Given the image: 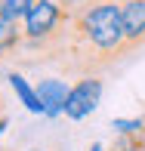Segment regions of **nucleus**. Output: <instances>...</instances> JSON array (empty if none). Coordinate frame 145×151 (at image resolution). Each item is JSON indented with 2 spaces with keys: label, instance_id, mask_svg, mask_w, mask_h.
Segmentation results:
<instances>
[{
  "label": "nucleus",
  "instance_id": "obj_8",
  "mask_svg": "<svg viewBox=\"0 0 145 151\" xmlns=\"http://www.w3.org/2000/svg\"><path fill=\"white\" fill-rule=\"evenodd\" d=\"M111 151H145V129L142 133H127L111 145Z\"/></svg>",
  "mask_w": 145,
  "mask_h": 151
},
{
  "label": "nucleus",
  "instance_id": "obj_5",
  "mask_svg": "<svg viewBox=\"0 0 145 151\" xmlns=\"http://www.w3.org/2000/svg\"><path fill=\"white\" fill-rule=\"evenodd\" d=\"M22 25H12V22H3L0 19V62L3 59H19L22 52Z\"/></svg>",
  "mask_w": 145,
  "mask_h": 151
},
{
  "label": "nucleus",
  "instance_id": "obj_6",
  "mask_svg": "<svg viewBox=\"0 0 145 151\" xmlns=\"http://www.w3.org/2000/svg\"><path fill=\"white\" fill-rule=\"evenodd\" d=\"M6 80H9V86L16 90V96L22 99V105L28 108V111H34V114H43V102H40L37 90H34V86H28V80H25L22 74H16V71H12Z\"/></svg>",
  "mask_w": 145,
  "mask_h": 151
},
{
  "label": "nucleus",
  "instance_id": "obj_3",
  "mask_svg": "<svg viewBox=\"0 0 145 151\" xmlns=\"http://www.w3.org/2000/svg\"><path fill=\"white\" fill-rule=\"evenodd\" d=\"M120 16H123V52L136 56L145 46V0L120 6Z\"/></svg>",
  "mask_w": 145,
  "mask_h": 151
},
{
  "label": "nucleus",
  "instance_id": "obj_14",
  "mask_svg": "<svg viewBox=\"0 0 145 151\" xmlns=\"http://www.w3.org/2000/svg\"><path fill=\"white\" fill-rule=\"evenodd\" d=\"M142 123H145V117H142Z\"/></svg>",
  "mask_w": 145,
  "mask_h": 151
},
{
  "label": "nucleus",
  "instance_id": "obj_7",
  "mask_svg": "<svg viewBox=\"0 0 145 151\" xmlns=\"http://www.w3.org/2000/svg\"><path fill=\"white\" fill-rule=\"evenodd\" d=\"M34 0H0V19L3 22H12V25H22L25 16L31 12Z\"/></svg>",
  "mask_w": 145,
  "mask_h": 151
},
{
  "label": "nucleus",
  "instance_id": "obj_12",
  "mask_svg": "<svg viewBox=\"0 0 145 151\" xmlns=\"http://www.w3.org/2000/svg\"><path fill=\"white\" fill-rule=\"evenodd\" d=\"M28 151H43V148H28Z\"/></svg>",
  "mask_w": 145,
  "mask_h": 151
},
{
  "label": "nucleus",
  "instance_id": "obj_13",
  "mask_svg": "<svg viewBox=\"0 0 145 151\" xmlns=\"http://www.w3.org/2000/svg\"><path fill=\"white\" fill-rule=\"evenodd\" d=\"M0 151H9V148H0Z\"/></svg>",
  "mask_w": 145,
  "mask_h": 151
},
{
  "label": "nucleus",
  "instance_id": "obj_1",
  "mask_svg": "<svg viewBox=\"0 0 145 151\" xmlns=\"http://www.w3.org/2000/svg\"><path fill=\"white\" fill-rule=\"evenodd\" d=\"M68 9V34L50 65L62 77L84 80L111 71L123 52V16L117 0H80Z\"/></svg>",
  "mask_w": 145,
  "mask_h": 151
},
{
  "label": "nucleus",
  "instance_id": "obj_4",
  "mask_svg": "<svg viewBox=\"0 0 145 151\" xmlns=\"http://www.w3.org/2000/svg\"><path fill=\"white\" fill-rule=\"evenodd\" d=\"M34 90H37L40 102H43V114H62V111H65L68 93H71V86H68L65 80L50 77V80H40Z\"/></svg>",
  "mask_w": 145,
  "mask_h": 151
},
{
  "label": "nucleus",
  "instance_id": "obj_11",
  "mask_svg": "<svg viewBox=\"0 0 145 151\" xmlns=\"http://www.w3.org/2000/svg\"><path fill=\"white\" fill-rule=\"evenodd\" d=\"M117 3H120V6H127V3H136V0H117Z\"/></svg>",
  "mask_w": 145,
  "mask_h": 151
},
{
  "label": "nucleus",
  "instance_id": "obj_10",
  "mask_svg": "<svg viewBox=\"0 0 145 151\" xmlns=\"http://www.w3.org/2000/svg\"><path fill=\"white\" fill-rule=\"evenodd\" d=\"M89 151H102V145H99V142H93V145H89Z\"/></svg>",
  "mask_w": 145,
  "mask_h": 151
},
{
  "label": "nucleus",
  "instance_id": "obj_2",
  "mask_svg": "<svg viewBox=\"0 0 145 151\" xmlns=\"http://www.w3.org/2000/svg\"><path fill=\"white\" fill-rule=\"evenodd\" d=\"M99 99H102V80L99 77H84V80H77V83L71 86L62 114L71 117V120H80V117H87L89 111H96Z\"/></svg>",
  "mask_w": 145,
  "mask_h": 151
},
{
  "label": "nucleus",
  "instance_id": "obj_9",
  "mask_svg": "<svg viewBox=\"0 0 145 151\" xmlns=\"http://www.w3.org/2000/svg\"><path fill=\"white\" fill-rule=\"evenodd\" d=\"M3 108H6V105H3V96H0V120L6 117V114H3Z\"/></svg>",
  "mask_w": 145,
  "mask_h": 151
}]
</instances>
